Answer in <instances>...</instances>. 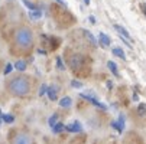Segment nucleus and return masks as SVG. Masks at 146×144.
I'll use <instances>...</instances> for the list:
<instances>
[{"label":"nucleus","instance_id":"nucleus-1","mask_svg":"<svg viewBox=\"0 0 146 144\" xmlns=\"http://www.w3.org/2000/svg\"><path fill=\"white\" fill-rule=\"evenodd\" d=\"M6 89L13 97L23 98L28 97L32 91V81L26 75H16L6 81Z\"/></svg>","mask_w":146,"mask_h":144},{"label":"nucleus","instance_id":"nucleus-2","mask_svg":"<svg viewBox=\"0 0 146 144\" xmlns=\"http://www.w3.org/2000/svg\"><path fill=\"white\" fill-rule=\"evenodd\" d=\"M33 32L29 26H19L13 32V45L20 52H28L33 48Z\"/></svg>","mask_w":146,"mask_h":144},{"label":"nucleus","instance_id":"nucleus-3","mask_svg":"<svg viewBox=\"0 0 146 144\" xmlns=\"http://www.w3.org/2000/svg\"><path fill=\"white\" fill-rule=\"evenodd\" d=\"M67 64L74 72H78L80 69H82V66H84L86 58H84V55H81V53H71L67 58Z\"/></svg>","mask_w":146,"mask_h":144},{"label":"nucleus","instance_id":"nucleus-4","mask_svg":"<svg viewBox=\"0 0 146 144\" xmlns=\"http://www.w3.org/2000/svg\"><path fill=\"white\" fill-rule=\"evenodd\" d=\"M12 144H35L32 137L28 134V133H23V131H20V133H16L12 138Z\"/></svg>","mask_w":146,"mask_h":144},{"label":"nucleus","instance_id":"nucleus-5","mask_svg":"<svg viewBox=\"0 0 146 144\" xmlns=\"http://www.w3.org/2000/svg\"><path fill=\"white\" fill-rule=\"evenodd\" d=\"M124 124H126V120H124V115H123V114L119 115V118H117L116 122H111L113 128L117 130V133H123V130H124Z\"/></svg>","mask_w":146,"mask_h":144},{"label":"nucleus","instance_id":"nucleus-6","mask_svg":"<svg viewBox=\"0 0 146 144\" xmlns=\"http://www.w3.org/2000/svg\"><path fill=\"white\" fill-rule=\"evenodd\" d=\"M80 98H84V99L90 101L93 105H96V107H98V108H101V110H106V105L101 104L97 98H94V97H91V95H88V94H80Z\"/></svg>","mask_w":146,"mask_h":144},{"label":"nucleus","instance_id":"nucleus-7","mask_svg":"<svg viewBox=\"0 0 146 144\" xmlns=\"http://www.w3.org/2000/svg\"><path fill=\"white\" fill-rule=\"evenodd\" d=\"M65 130L70 131V133H81L82 131V126H81L80 121H74V122H71V124L65 126Z\"/></svg>","mask_w":146,"mask_h":144},{"label":"nucleus","instance_id":"nucleus-8","mask_svg":"<svg viewBox=\"0 0 146 144\" xmlns=\"http://www.w3.org/2000/svg\"><path fill=\"white\" fill-rule=\"evenodd\" d=\"M114 29H116V32H117L121 37H124V39H127L129 42H132V36L129 35V32L124 29L123 26H120V25H114Z\"/></svg>","mask_w":146,"mask_h":144},{"label":"nucleus","instance_id":"nucleus-9","mask_svg":"<svg viewBox=\"0 0 146 144\" xmlns=\"http://www.w3.org/2000/svg\"><path fill=\"white\" fill-rule=\"evenodd\" d=\"M46 94H48V98H49L51 101H56V95H58V87H56V85H49V87H48V91H46Z\"/></svg>","mask_w":146,"mask_h":144},{"label":"nucleus","instance_id":"nucleus-10","mask_svg":"<svg viewBox=\"0 0 146 144\" xmlns=\"http://www.w3.org/2000/svg\"><path fill=\"white\" fill-rule=\"evenodd\" d=\"M98 40H100V45L103 48H109L110 46V37L107 35H104V33H100L98 35Z\"/></svg>","mask_w":146,"mask_h":144},{"label":"nucleus","instance_id":"nucleus-11","mask_svg":"<svg viewBox=\"0 0 146 144\" xmlns=\"http://www.w3.org/2000/svg\"><path fill=\"white\" fill-rule=\"evenodd\" d=\"M81 32H82V35H84V36L87 37V40H88V42H90L93 46H96V45H97V39L93 36V33H91L90 30H87V29H82Z\"/></svg>","mask_w":146,"mask_h":144},{"label":"nucleus","instance_id":"nucleus-12","mask_svg":"<svg viewBox=\"0 0 146 144\" xmlns=\"http://www.w3.org/2000/svg\"><path fill=\"white\" fill-rule=\"evenodd\" d=\"M71 105H72L71 97H64V98L59 99V107H62V108H70Z\"/></svg>","mask_w":146,"mask_h":144},{"label":"nucleus","instance_id":"nucleus-13","mask_svg":"<svg viewBox=\"0 0 146 144\" xmlns=\"http://www.w3.org/2000/svg\"><path fill=\"white\" fill-rule=\"evenodd\" d=\"M113 55H114V56H119V58L123 59V60H126V53L123 52L121 48H113Z\"/></svg>","mask_w":146,"mask_h":144},{"label":"nucleus","instance_id":"nucleus-14","mask_svg":"<svg viewBox=\"0 0 146 144\" xmlns=\"http://www.w3.org/2000/svg\"><path fill=\"white\" fill-rule=\"evenodd\" d=\"M64 130H65V124H62V122H59V121L52 127V131H54L55 134H59V133H62Z\"/></svg>","mask_w":146,"mask_h":144},{"label":"nucleus","instance_id":"nucleus-15","mask_svg":"<svg viewBox=\"0 0 146 144\" xmlns=\"http://www.w3.org/2000/svg\"><path fill=\"white\" fill-rule=\"evenodd\" d=\"M107 66H109V69H110V72L114 75V76H119V71H117V65L113 62V60H109L107 62Z\"/></svg>","mask_w":146,"mask_h":144},{"label":"nucleus","instance_id":"nucleus-16","mask_svg":"<svg viewBox=\"0 0 146 144\" xmlns=\"http://www.w3.org/2000/svg\"><path fill=\"white\" fill-rule=\"evenodd\" d=\"M29 17H31V19L38 20V19L42 17V12H40L39 9H38V10H31V12H29Z\"/></svg>","mask_w":146,"mask_h":144},{"label":"nucleus","instance_id":"nucleus-17","mask_svg":"<svg viewBox=\"0 0 146 144\" xmlns=\"http://www.w3.org/2000/svg\"><path fill=\"white\" fill-rule=\"evenodd\" d=\"M15 68L19 71V72H23L26 69V62L25 60H17V62L15 64Z\"/></svg>","mask_w":146,"mask_h":144},{"label":"nucleus","instance_id":"nucleus-18","mask_svg":"<svg viewBox=\"0 0 146 144\" xmlns=\"http://www.w3.org/2000/svg\"><path fill=\"white\" fill-rule=\"evenodd\" d=\"M2 120L6 122V124H12V122L15 121V117L12 114H2Z\"/></svg>","mask_w":146,"mask_h":144},{"label":"nucleus","instance_id":"nucleus-19","mask_svg":"<svg viewBox=\"0 0 146 144\" xmlns=\"http://www.w3.org/2000/svg\"><path fill=\"white\" fill-rule=\"evenodd\" d=\"M22 3L29 9V10H38V7H36V5H33L32 2H29V0H22Z\"/></svg>","mask_w":146,"mask_h":144},{"label":"nucleus","instance_id":"nucleus-20","mask_svg":"<svg viewBox=\"0 0 146 144\" xmlns=\"http://www.w3.org/2000/svg\"><path fill=\"white\" fill-rule=\"evenodd\" d=\"M137 112L140 115H146V104L145 102H140V104L137 105Z\"/></svg>","mask_w":146,"mask_h":144},{"label":"nucleus","instance_id":"nucleus-21","mask_svg":"<svg viewBox=\"0 0 146 144\" xmlns=\"http://www.w3.org/2000/svg\"><path fill=\"white\" fill-rule=\"evenodd\" d=\"M56 68L61 69V71L65 69V65H64V62H62V58L61 56H56Z\"/></svg>","mask_w":146,"mask_h":144},{"label":"nucleus","instance_id":"nucleus-22","mask_svg":"<svg viewBox=\"0 0 146 144\" xmlns=\"http://www.w3.org/2000/svg\"><path fill=\"white\" fill-rule=\"evenodd\" d=\"M56 122H58V114H54V115L48 120V124H49L51 127H54V126L56 124Z\"/></svg>","mask_w":146,"mask_h":144},{"label":"nucleus","instance_id":"nucleus-23","mask_svg":"<svg viewBox=\"0 0 146 144\" xmlns=\"http://www.w3.org/2000/svg\"><path fill=\"white\" fill-rule=\"evenodd\" d=\"M12 71H13V65H12V64H7L6 68H5V72H3V74H5V75H9Z\"/></svg>","mask_w":146,"mask_h":144},{"label":"nucleus","instance_id":"nucleus-24","mask_svg":"<svg viewBox=\"0 0 146 144\" xmlns=\"http://www.w3.org/2000/svg\"><path fill=\"white\" fill-rule=\"evenodd\" d=\"M46 91H48V85H45V84H44V85H40V89H39V95L42 97V95H44V94H45Z\"/></svg>","mask_w":146,"mask_h":144},{"label":"nucleus","instance_id":"nucleus-25","mask_svg":"<svg viewBox=\"0 0 146 144\" xmlns=\"http://www.w3.org/2000/svg\"><path fill=\"white\" fill-rule=\"evenodd\" d=\"M71 85H72L74 88H81V87H82V84H81V82H78V81H72Z\"/></svg>","mask_w":146,"mask_h":144},{"label":"nucleus","instance_id":"nucleus-26","mask_svg":"<svg viewBox=\"0 0 146 144\" xmlns=\"http://www.w3.org/2000/svg\"><path fill=\"white\" fill-rule=\"evenodd\" d=\"M55 2H56V3H59V5L62 6V7H67V5H65V2H62V0H55Z\"/></svg>","mask_w":146,"mask_h":144},{"label":"nucleus","instance_id":"nucleus-27","mask_svg":"<svg viewBox=\"0 0 146 144\" xmlns=\"http://www.w3.org/2000/svg\"><path fill=\"white\" fill-rule=\"evenodd\" d=\"M90 22H91V23H96V17H94V16H90Z\"/></svg>","mask_w":146,"mask_h":144},{"label":"nucleus","instance_id":"nucleus-28","mask_svg":"<svg viewBox=\"0 0 146 144\" xmlns=\"http://www.w3.org/2000/svg\"><path fill=\"white\" fill-rule=\"evenodd\" d=\"M84 2H86V5H88V3H90V0H84Z\"/></svg>","mask_w":146,"mask_h":144}]
</instances>
